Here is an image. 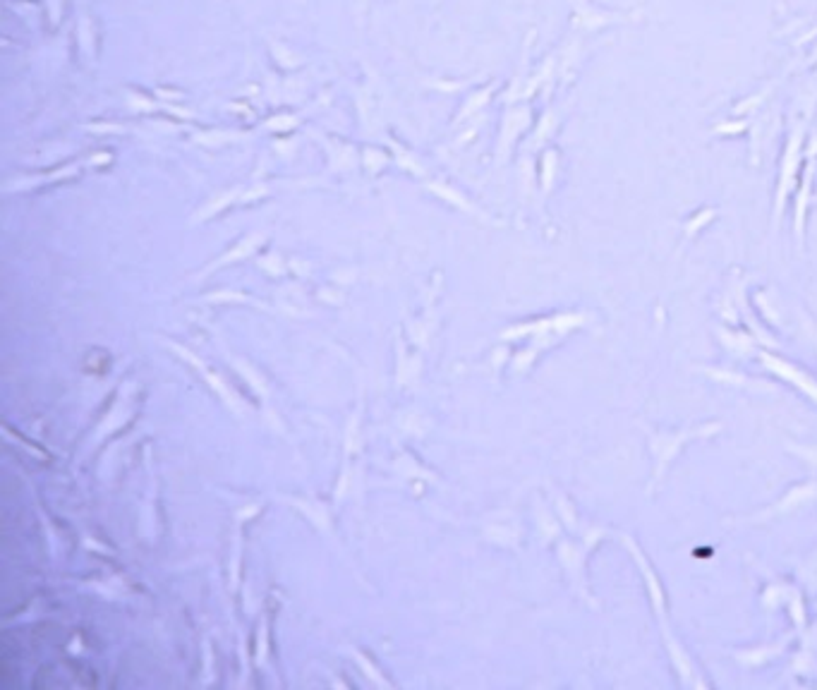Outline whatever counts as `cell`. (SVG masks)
I'll list each match as a JSON object with an SVG mask.
<instances>
[{
    "label": "cell",
    "instance_id": "obj_19",
    "mask_svg": "<svg viewBox=\"0 0 817 690\" xmlns=\"http://www.w3.org/2000/svg\"><path fill=\"white\" fill-rule=\"evenodd\" d=\"M719 216V209L717 207H702L698 211H693L691 216H688L686 223H683V242H691L695 235L702 233L710 223Z\"/></svg>",
    "mask_w": 817,
    "mask_h": 690
},
{
    "label": "cell",
    "instance_id": "obj_26",
    "mask_svg": "<svg viewBox=\"0 0 817 690\" xmlns=\"http://www.w3.org/2000/svg\"><path fill=\"white\" fill-rule=\"evenodd\" d=\"M801 322H803V331H806L810 341L815 345V353H817V322L813 317H810L808 312H801Z\"/></svg>",
    "mask_w": 817,
    "mask_h": 690
},
{
    "label": "cell",
    "instance_id": "obj_17",
    "mask_svg": "<svg viewBox=\"0 0 817 690\" xmlns=\"http://www.w3.org/2000/svg\"><path fill=\"white\" fill-rule=\"evenodd\" d=\"M717 336H719V341H722L724 350H729L731 355H736V357H758L760 343L755 341V336L750 334V331L726 329V326H719Z\"/></svg>",
    "mask_w": 817,
    "mask_h": 690
},
{
    "label": "cell",
    "instance_id": "obj_2",
    "mask_svg": "<svg viewBox=\"0 0 817 690\" xmlns=\"http://www.w3.org/2000/svg\"><path fill=\"white\" fill-rule=\"evenodd\" d=\"M621 542L626 544L628 554L633 556L635 566H638L640 575H643L647 597H650L652 609H655V614H657L659 631H662V635H664V645H667L671 664H674V669L679 671L681 683H683V686H688V688H705L707 683L702 681L700 669L695 667L691 655L686 652V647H683L679 640L674 638V631H671L669 609H667V592H664V585H662V580H659L655 566L650 564V559H647L645 552L638 547V542H635L631 535H621Z\"/></svg>",
    "mask_w": 817,
    "mask_h": 690
},
{
    "label": "cell",
    "instance_id": "obj_13",
    "mask_svg": "<svg viewBox=\"0 0 817 690\" xmlns=\"http://www.w3.org/2000/svg\"><path fill=\"white\" fill-rule=\"evenodd\" d=\"M496 92H499V82H487V84H480V87L470 89V92L465 94L461 108L456 111L453 125H468V123H475V120H480L484 115V108L492 104Z\"/></svg>",
    "mask_w": 817,
    "mask_h": 690
},
{
    "label": "cell",
    "instance_id": "obj_5",
    "mask_svg": "<svg viewBox=\"0 0 817 690\" xmlns=\"http://www.w3.org/2000/svg\"><path fill=\"white\" fill-rule=\"evenodd\" d=\"M815 173H817V130H810L808 144H806V161H803L801 178H798L796 192L791 197L794 202V240L796 250H806V226H808V211L815 197Z\"/></svg>",
    "mask_w": 817,
    "mask_h": 690
},
{
    "label": "cell",
    "instance_id": "obj_22",
    "mask_svg": "<svg viewBox=\"0 0 817 690\" xmlns=\"http://www.w3.org/2000/svg\"><path fill=\"white\" fill-rule=\"evenodd\" d=\"M362 163H365V168L369 173L377 175L381 168L389 163V151L377 149V147H367L365 151H362Z\"/></svg>",
    "mask_w": 817,
    "mask_h": 690
},
{
    "label": "cell",
    "instance_id": "obj_9",
    "mask_svg": "<svg viewBox=\"0 0 817 690\" xmlns=\"http://www.w3.org/2000/svg\"><path fill=\"white\" fill-rule=\"evenodd\" d=\"M559 561L564 564L568 578H571V585L576 587V592L580 597H585L592 607H597V602L592 599L590 590H587V571H585V559L590 554V549L585 544H573V542H559Z\"/></svg>",
    "mask_w": 817,
    "mask_h": 690
},
{
    "label": "cell",
    "instance_id": "obj_8",
    "mask_svg": "<svg viewBox=\"0 0 817 690\" xmlns=\"http://www.w3.org/2000/svg\"><path fill=\"white\" fill-rule=\"evenodd\" d=\"M815 499H817V482L794 484V487L786 489V494L777 501V504L762 508V511L753 513V516L738 518V523H767V520L784 518V516H789V513L798 511V508L808 506L810 501H815Z\"/></svg>",
    "mask_w": 817,
    "mask_h": 690
},
{
    "label": "cell",
    "instance_id": "obj_12",
    "mask_svg": "<svg viewBox=\"0 0 817 690\" xmlns=\"http://www.w3.org/2000/svg\"><path fill=\"white\" fill-rule=\"evenodd\" d=\"M561 120H564V111H561L559 106L552 104L544 108L542 115L535 120V125H532V130L528 132V139H525V144H523L525 156L535 154V151L540 154L544 147H549V142H552L556 132H559Z\"/></svg>",
    "mask_w": 817,
    "mask_h": 690
},
{
    "label": "cell",
    "instance_id": "obj_18",
    "mask_svg": "<svg viewBox=\"0 0 817 690\" xmlns=\"http://www.w3.org/2000/svg\"><path fill=\"white\" fill-rule=\"evenodd\" d=\"M791 638H784L782 643H774V645H767V647H755V650H738L736 652V659L743 664V667L753 669V667H762L765 662H770V659L782 655V650L786 645H789Z\"/></svg>",
    "mask_w": 817,
    "mask_h": 690
},
{
    "label": "cell",
    "instance_id": "obj_16",
    "mask_svg": "<svg viewBox=\"0 0 817 690\" xmlns=\"http://www.w3.org/2000/svg\"><path fill=\"white\" fill-rule=\"evenodd\" d=\"M266 242V233H250V235H242V238L235 242L233 247H228L226 254H221L219 259H216L214 264H209L207 269L202 271V276L211 274V271H216L219 266H226V264H235L240 262V259H247L252 252H257L259 247H262Z\"/></svg>",
    "mask_w": 817,
    "mask_h": 690
},
{
    "label": "cell",
    "instance_id": "obj_20",
    "mask_svg": "<svg viewBox=\"0 0 817 690\" xmlns=\"http://www.w3.org/2000/svg\"><path fill=\"white\" fill-rule=\"evenodd\" d=\"M714 137H741L750 132V118H738V115H731V118L722 120L719 125L712 127Z\"/></svg>",
    "mask_w": 817,
    "mask_h": 690
},
{
    "label": "cell",
    "instance_id": "obj_24",
    "mask_svg": "<svg viewBox=\"0 0 817 690\" xmlns=\"http://www.w3.org/2000/svg\"><path fill=\"white\" fill-rule=\"evenodd\" d=\"M786 604H789V611H791V619L796 621L798 631H803V626H806V607H803V597L798 590H791L789 599H786Z\"/></svg>",
    "mask_w": 817,
    "mask_h": 690
},
{
    "label": "cell",
    "instance_id": "obj_15",
    "mask_svg": "<svg viewBox=\"0 0 817 690\" xmlns=\"http://www.w3.org/2000/svg\"><path fill=\"white\" fill-rule=\"evenodd\" d=\"M561 173V151L556 147H544L537 156V185H540L542 197L552 195V190L559 183Z\"/></svg>",
    "mask_w": 817,
    "mask_h": 690
},
{
    "label": "cell",
    "instance_id": "obj_11",
    "mask_svg": "<svg viewBox=\"0 0 817 690\" xmlns=\"http://www.w3.org/2000/svg\"><path fill=\"white\" fill-rule=\"evenodd\" d=\"M427 190L432 192V195H437L439 199H444L446 204L458 211H465V214L472 216V219L482 221V223H489V226H501V219H494L489 211H484L482 207H477L472 199L465 195L463 190H458V187H453L449 183H444V180H432V183H427Z\"/></svg>",
    "mask_w": 817,
    "mask_h": 690
},
{
    "label": "cell",
    "instance_id": "obj_21",
    "mask_svg": "<svg viewBox=\"0 0 817 690\" xmlns=\"http://www.w3.org/2000/svg\"><path fill=\"white\" fill-rule=\"evenodd\" d=\"M389 144H391V149H393V156H396L398 163H401L405 171H410V173H415V175L425 173V168H422V163L415 159L413 151H408L405 147H401V144H398L396 139H389Z\"/></svg>",
    "mask_w": 817,
    "mask_h": 690
},
{
    "label": "cell",
    "instance_id": "obj_7",
    "mask_svg": "<svg viewBox=\"0 0 817 690\" xmlns=\"http://www.w3.org/2000/svg\"><path fill=\"white\" fill-rule=\"evenodd\" d=\"M758 360H760V365L767 369V372H772L774 377H777L779 381H784V384L794 386L801 396H806L810 403L817 405V379L813 377V374H808L806 369H803L801 365H796V362L772 353V350L760 348Z\"/></svg>",
    "mask_w": 817,
    "mask_h": 690
},
{
    "label": "cell",
    "instance_id": "obj_23",
    "mask_svg": "<svg viewBox=\"0 0 817 690\" xmlns=\"http://www.w3.org/2000/svg\"><path fill=\"white\" fill-rule=\"evenodd\" d=\"M298 125H300V120L295 118L293 113H281V115H274L271 120H266V127H269L271 132H278V135H286V132L295 130Z\"/></svg>",
    "mask_w": 817,
    "mask_h": 690
},
{
    "label": "cell",
    "instance_id": "obj_25",
    "mask_svg": "<svg viewBox=\"0 0 817 690\" xmlns=\"http://www.w3.org/2000/svg\"><path fill=\"white\" fill-rule=\"evenodd\" d=\"M271 51H274L276 63L281 65L283 70H295V68H300V65H302V60H295L293 53H290V48H286V46L271 44Z\"/></svg>",
    "mask_w": 817,
    "mask_h": 690
},
{
    "label": "cell",
    "instance_id": "obj_6",
    "mask_svg": "<svg viewBox=\"0 0 817 690\" xmlns=\"http://www.w3.org/2000/svg\"><path fill=\"white\" fill-rule=\"evenodd\" d=\"M532 125H535V118H532L530 101L506 104L499 125V139H496L494 166H504V163H508V159H511L513 151L518 147V142L523 139V135H528Z\"/></svg>",
    "mask_w": 817,
    "mask_h": 690
},
{
    "label": "cell",
    "instance_id": "obj_1",
    "mask_svg": "<svg viewBox=\"0 0 817 690\" xmlns=\"http://www.w3.org/2000/svg\"><path fill=\"white\" fill-rule=\"evenodd\" d=\"M817 111V75L813 80L798 89L794 106L789 113V127H786L784 147L779 154L777 166V190H774V207H772V233H779V223L791 197H794L798 178H801L803 161H806V144L810 135V123H813Z\"/></svg>",
    "mask_w": 817,
    "mask_h": 690
},
{
    "label": "cell",
    "instance_id": "obj_27",
    "mask_svg": "<svg viewBox=\"0 0 817 690\" xmlns=\"http://www.w3.org/2000/svg\"><path fill=\"white\" fill-rule=\"evenodd\" d=\"M791 451H794L796 456H801L806 463L815 465L817 468V446H791Z\"/></svg>",
    "mask_w": 817,
    "mask_h": 690
},
{
    "label": "cell",
    "instance_id": "obj_28",
    "mask_svg": "<svg viewBox=\"0 0 817 690\" xmlns=\"http://www.w3.org/2000/svg\"><path fill=\"white\" fill-rule=\"evenodd\" d=\"M372 3L374 0H355V17H357V24H365V20H367V12H369V8H372Z\"/></svg>",
    "mask_w": 817,
    "mask_h": 690
},
{
    "label": "cell",
    "instance_id": "obj_3",
    "mask_svg": "<svg viewBox=\"0 0 817 690\" xmlns=\"http://www.w3.org/2000/svg\"><path fill=\"white\" fill-rule=\"evenodd\" d=\"M640 427L647 434V449H650L652 458V482L647 487V494H655V489L664 482L669 468L686 446H691L693 441H710L714 434H719L724 429L722 422L717 420L700 422V425H686L681 429H652L645 422H640Z\"/></svg>",
    "mask_w": 817,
    "mask_h": 690
},
{
    "label": "cell",
    "instance_id": "obj_14",
    "mask_svg": "<svg viewBox=\"0 0 817 690\" xmlns=\"http://www.w3.org/2000/svg\"><path fill=\"white\" fill-rule=\"evenodd\" d=\"M698 372L705 374V377H710L712 381H717V384L734 386V389L753 391V393H770V391H774V386H770V381L748 377V374L736 372V369H731V367H707V365H702V367H698Z\"/></svg>",
    "mask_w": 817,
    "mask_h": 690
},
{
    "label": "cell",
    "instance_id": "obj_4",
    "mask_svg": "<svg viewBox=\"0 0 817 690\" xmlns=\"http://www.w3.org/2000/svg\"><path fill=\"white\" fill-rule=\"evenodd\" d=\"M571 8V24H568V34L580 36H595L609 27H619V24H633L645 17V10L631 8V10H614L597 5L595 0H568Z\"/></svg>",
    "mask_w": 817,
    "mask_h": 690
},
{
    "label": "cell",
    "instance_id": "obj_10",
    "mask_svg": "<svg viewBox=\"0 0 817 690\" xmlns=\"http://www.w3.org/2000/svg\"><path fill=\"white\" fill-rule=\"evenodd\" d=\"M585 63V39L568 34L564 46L556 51V84L561 89L571 87Z\"/></svg>",
    "mask_w": 817,
    "mask_h": 690
}]
</instances>
